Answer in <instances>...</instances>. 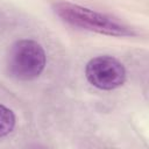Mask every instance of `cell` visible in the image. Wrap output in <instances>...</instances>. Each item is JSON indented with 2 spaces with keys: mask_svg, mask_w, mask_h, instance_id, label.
I'll return each instance as SVG.
<instances>
[{
  "mask_svg": "<svg viewBox=\"0 0 149 149\" xmlns=\"http://www.w3.org/2000/svg\"><path fill=\"white\" fill-rule=\"evenodd\" d=\"M55 13L63 21L72 26L100 34L114 36H128L133 34L127 27L111 20L109 17L77 5L68 2L57 3L55 6Z\"/></svg>",
  "mask_w": 149,
  "mask_h": 149,
  "instance_id": "1",
  "label": "cell"
},
{
  "mask_svg": "<svg viewBox=\"0 0 149 149\" xmlns=\"http://www.w3.org/2000/svg\"><path fill=\"white\" fill-rule=\"evenodd\" d=\"M45 66V52L33 40H21L13 44L8 55L9 73L21 80H30L41 74Z\"/></svg>",
  "mask_w": 149,
  "mask_h": 149,
  "instance_id": "2",
  "label": "cell"
},
{
  "mask_svg": "<svg viewBox=\"0 0 149 149\" xmlns=\"http://www.w3.org/2000/svg\"><path fill=\"white\" fill-rule=\"evenodd\" d=\"M87 80L100 90H113L121 86L126 79L123 65L111 56L92 58L85 69Z\"/></svg>",
  "mask_w": 149,
  "mask_h": 149,
  "instance_id": "3",
  "label": "cell"
},
{
  "mask_svg": "<svg viewBox=\"0 0 149 149\" xmlns=\"http://www.w3.org/2000/svg\"><path fill=\"white\" fill-rule=\"evenodd\" d=\"M15 126L14 113L3 105H0V137L9 134Z\"/></svg>",
  "mask_w": 149,
  "mask_h": 149,
  "instance_id": "4",
  "label": "cell"
}]
</instances>
